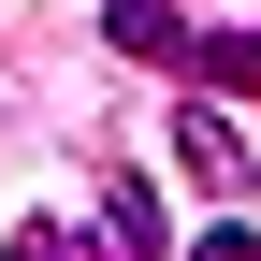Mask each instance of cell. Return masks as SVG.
<instances>
[{"instance_id":"6da1fadb","label":"cell","mask_w":261,"mask_h":261,"mask_svg":"<svg viewBox=\"0 0 261 261\" xmlns=\"http://www.w3.org/2000/svg\"><path fill=\"white\" fill-rule=\"evenodd\" d=\"M174 174L203 189V203H247V189H261V145H247V116L218 102V87H189V102H174Z\"/></svg>"},{"instance_id":"7a4b0ae2","label":"cell","mask_w":261,"mask_h":261,"mask_svg":"<svg viewBox=\"0 0 261 261\" xmlns=\"http://www.w3.org/2000/svg\"><path fill=\"white\" fill-rule=\"evenodd\" d=\"M102 44H116V58H145V73H189L203 15H189V0H102Z\"/></svg>"},{"instance_id":"3957f363","label":"cell","mask_w":261,"mask_h":261,"mask_svg":"<svg viewBox=\"0 0 261 261\" xmlns=\"http://www.w3.org/2000/svg\"><path fill=\"white\" fill-rule=\"evenodd\" d=\"M102 247H116V261H174L189 232L160 218V189H145V174H102Z\"/></svg>"},{"instance_id":"277c9868","label":"cell","mask_w":261,"mask_h":261,"mask_svg":"<svg viewBox=\"0 0 261 261\" xmlns=\"http://www.w3.org/2000/svg\"><path fill=\"white\" fill-rule=\"evenodd\" d=\"M189 87H218V102H261V15L203 29V44H189Z\"/></svg>"},{"instance_id":"5b68a950","label":"cell","mask_w":261,"mask_h":261,"mask_svg":"<svg viewBox=\"0 0 261 261\" xmlns=\"http://www.w3.org/2000/svg\"><path fill=\"white\" fill-rule=\"evenodd\" d=\"M174 261H261V232H247V203H218V218H203V232H189Z\"/></svg>"},{"instance_id":"8992f818","label":"cell","mask_w":261,"mask_h":261,"mask_svg":"<svg viewBox=\"0 0 261 261\" xmlns=\"http://www.w3.org/2000/svg\"><path fill=\"white\" fill-rule=\"evenodd\" d=\"M0 261H73V232H58V218H15V232H0Z\"/></svg>"}]
</instances>
